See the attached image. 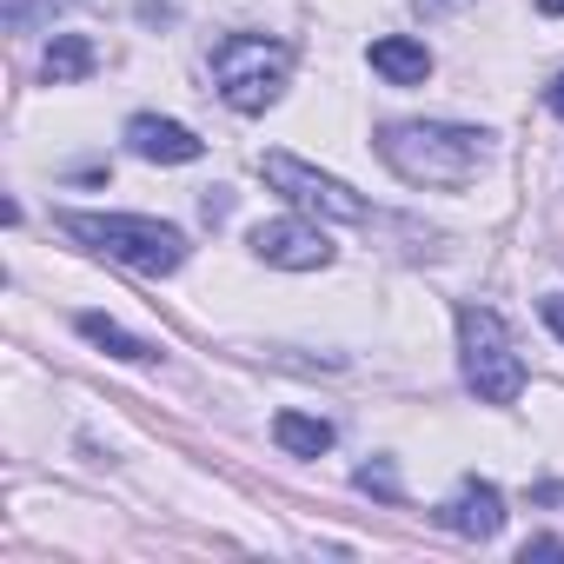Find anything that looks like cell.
I'll return each instance as SVG.
<instances>
[{
    "label": "cell",
    "mask_w": 564,
    "mask_h": 564,
    "mask_svg": "<svg viewBox=\"0 0 564 564\" xmlns=\"http://www.w3.org/2000/svg\"><path fill=\"white\" fill-rule=\"evenodd\" d=\"M94 74V41L87 34H54V47H47V80L54 87H74V80H87Z\"/></svg>",
    "instance_id": "obj_11"
},
{
    "label": "cell",
    "mask_w": 564,
    "mask_h": 564,
    "mask_svg": "<svg viewBox=\"0 0 564 564\" xmlns=\"http://www.w3.org/2000/svg\"><path fill=\"white\" fill-rule=\"evenodd\" d=\"M551 113H557V120H564V74H557V80H551Z\"/></svg>",
    "instance_id": "obj_15"
},
{
    "label": "cell",
    "mask_w": 564,
    "mask_h": 564,
    "mask_svg": "<svg viewBox=\"0 0 564 564\" xmlns=\"http://www.w3.org/2000/svg\"><path fill=\"white\" fill-rule=\"evenodd\" d=\"M252 252H259L265 265H286V272H313V265L333 259L326 232L306 226V219H259V226H252Z\"/></svg>",
    "instance_id": "obj_6"
},
{
    "label": "cell",
    "mask_w": 564,
    "mask_h": 564,
    "mask_svg": "<svg viewBox=\"0 0 564 564\" xmlns=\"http://www.w3.org/2000/svg\"><path fill=\"white\" fill-rule=\"evenodd\" d=\"M259 173H265L279 193H286L293 206H306V213H326V219H366V199H359L346 180H333V173H319V166H306V160H293V153H265Z\"/></svg>",
    "instance_id": "obj_5"
},
{
    "label": "cell",
    "mask_w": 564,
    "mask_h": 564,
    "mask_svg": "<svg viewBox=\"0 0 564 564\" xmlns=\"http://www.w3.org/2000/svg\"><path fill=\"white\" fill-rule=\"evenodd\" d=\"M445 524L452 531H465V538H498V524H505V498L491 491V485H458V498L445 505Z\"/></svg>",
    "instance_id": "obj_8"
},
{
    "label": "cell",
    "mask_w": 564,
    "mask_h": 564,
    "mask_svg": "<svg viewBox=\"0 0 564 564\" xmlns=\"http://www.w3.org/2000/svg\"><path fill=\"white\" fill-rule=\"evenodd\" d=\"M359 491H379V498H399V478H392L386 465H366V471H359Z\"/></svg>",
    "instance_id": "obj_13"
},
{
    "label": "cell",
    "mask_w": 564,
    "mask_h": 564,
    "mask_svg": "<svg viewBox=\"0 0 564 564\" xmlns=\"http://www.w3.org/2000/svg\"><path fill=\"white\" fill-rule=\"evenodd\" d=\"M538 313H544V326H551V333H557V339H564V300H557V293H551V300H538Z\"/></svg>",
    "instance_id": "obj_14"
},
{
    "label": "cell",
    "mask_w": 564,
    "mask_h": 564,
    "mask_svg": "<svg viewBox=\"0 0 564 564\" xmlns=\"http://www.w3.org/2000/svg\"><path fill=\"white\" fill-rule=\"evenodd\" d=\"M286 67H293V54L265 34H226L213 47V80L232 113H265L279 100V87H286Z\"/></svg>",
    "instance_id": "obj_3"
},
{
    "label": "cell",
    "mask_w": 564,
    "mask_h": 564,
    "mask_svg": "<svg viewBox=\"0 0 564 564\" xmlns=\"http://www.w3.org/2000/svg\"><path fill=\"white\" fill-rule=\"evenodd\" d=\"M458 346H465V379H471V392L485 405H511L524 392V359H518V346H511L498 313L465 306L458 313Z\"/></svg>",
    "instance_id": "obj_4"
},
{
    "label": "cell",
    "mask_w": 564,
    "mask_h": 564,
    "mask_svg": "<svg viewBox=\"0 0 564 564\" xmlns=\"http://www.w3.org/2000/svg\"><path fill=\"white\" fill-rule=\"evenodd\" d=\"M379 153L412 186H465L485 166V133L452 120H405V127H386Z\"/></svg>",
    "instance_id": "obj_1"
},
{
    "label": "cell",
    "mask_w": 564,
    "mask_h": 564,
    "mask_svg": "<svg viewBox=\"0 0 564 564\" xmlns=\"http://www.w3.org/2000/svg\"><path fill=\"white\" fill-rule=\"evenodd\" d=\"M61 226L74 239H87L94 252L160 279V272H180L186 259V232L180 226H160V219H133V213H61Z\"/></svg>",
    "instance_id": "obj_2"
},
{
    "label": "cell",
    "mask_w": 564,
    "mask_h": 564,
    "mask_svg": "<svg viewBox=\"0 0 564 564\" xmlns=\"http://www.w3.org/2000/svg\"><path fill=\"white\" fill-rule=\"evenodd\" d=\"M272 438L286 445L293 458H319V452L333 445V425H326V419H306V412H279V419H272Z\"/></svg>",
    "instance_id": "obj_10"
},
{
    "label": "cell",
    "mask_w": 564,
    "mask_h": 564,
    "mask_svg": "<svg viewBox=\"0 0 564 564\" xmlns=\"http://www.w3.org/2000/svg\"><path fill=\"white\" fill-rule=\"evenodd\" d=\"M80 339H94L100 352H113V359H133V366H147V359H153V346H147V339H133V333H120L107 313H80Z\"/></svg>",
    "instance_id": "obj_12"
},
{
    "label": "cell",
    "mask_w": 564,
    "mask_h": 564,
    "mask_svg": "<svg viewBox=\"0 0 564 564\" xmlns=\"http://www.w3.org/2000/svg\"><path fill=\"white\" fill-rule=\"evenodd\" d=\"M127 147H133L140 160H160V166H186V160L206 153L199 133H186L180 120H160V113H133V120H127Z\"/></svg>",
    "instance_id": "obj_7"
},
{
    "label": "cell",
    "mask_w": 564,
    "mask_h": 564,
    "mask_svg": "<svg viewBox=\"0 0 564 564\" xmlns=\"http://www.w3.org/2000/svg\"><path fill=\"white\" fill-rule=\"evenodd\" d=\"M372 67H379L392 87H419V80L432 74V54H425L419 41H405V34H386V41H372Z\"/></svg>",
    "instance_id": "obj_9"
},
{
    "label": "cell",
    "mask_w": 564,
    "mask_h": 564,
    "mask_svg": "<svg viewBox=\"0 0 564 564\" xmlns=\"http://www.w3.org/2000/svg\"><path fill=\"white\" fill-rule=\"evenodd\" d=\"M538 14H551V21H557V14H564V0H538Z\"/></svg>",
    "instance_id": "obj_16"
}]
</instances>
